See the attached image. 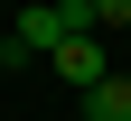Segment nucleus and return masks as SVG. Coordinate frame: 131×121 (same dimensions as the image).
I'll return each mask as SVG.
<instances>
[{"label": "nucleus", "instance_id": "nucleus-1", "mask_svg": "<svg viewBox=\"0 0 131 121\" xmlns=\"http://www.w3.org/2000/svg\"><path fill=\"white\" fill-rule=\"evenodd\" d=\"M94 28V9L84 0H19V9H9V37H19V56L38 65V56H56L66 37H84Z\"/></svg>", "mask_w": 131, "mask_h": 121}, {"label": "nucleus", "instance_id": "nucleus-2", "mask_svg": "<svg viewBox=\"0 0 131 121\" xmlns=\"http://www.w3.org/2000/svg\"><path fill=\"white\" fill-rule=\"evenodd\" d=\"M47 75H66L75 93H84V84H103V75H112V47H103V28H84V37H66L56 56H47Z\"/></svg>", "mask_w": 131, "mask_h": 121}, {"label": "nucleus", "instance_id": "nucleus-3", "mask_svg": "<svg viewBox=\"0 0 131 121\" xmlns=\"http://www.w3.org/2000/svg\"><path fill=\"white\" fill-rule=\"evenodd\" d=\"M84 121H131V75L112 65L103 84H84Z\"/></svg>", "mask_w": 131, "mask_h": 121}, {"label": "nucleus", "instance_id": "nucleus-4", "mask_svg": "<svg viewBox=\"0 0 131 121\" xmlns=\"http://www.w3.org/2000/svg\"><path fill=\"white\" fill-rule=\"evenodd\" d=\"M94 9V28H131V0H84Z\"/></svg>", "mask_w": 131, "mask_h": 121}, {"label": "nucleus", "instance_id": "nucleus-5", "mask_svg": "<svg viewBox=\"0 0 131 121\" xmlns=\"http://www.w3.org/2000/svg\"><path fill=\"white\" fill-rule=\"evenodd\" d=\"M19 65L28 56H19V37H9V19H0V75H19Z\"/></svg>", "mask_w": 131, "mask_h": 121}, {"label": "nucleus", "instance_id": "nucleus-6", "mask_svg": "<svg viewBox=\"0 0 131 121\" xmlns=\"http://www.w3.org/2000/svg\"><path fill=\"white\" fill-rule=\"evenodd\" d=\"M9 9H19V0H0V19H9Z\"/></svg>", "mask_w": 131, "mask_h": 121}]
</instances>
